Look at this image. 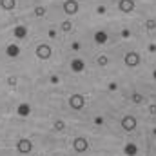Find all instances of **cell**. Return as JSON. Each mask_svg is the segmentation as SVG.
Listing matches in <instances>:
<instances>
[{
	"instance_id": "cell-4",
	"label": "cell",
	"mask_w": 156,
	"mask_h": 156,
	"mask_svg": "<svg viewBox=\"0 0 156 156\" xmlns=\"http://www.w3.org/2000/svg\"><path fill=\"white\" fill-rule=\"evenodd\" d=\"M125 64H127L129 67H136V66L140 64V56H138L134 51H131V53L125 55Z\"/></svg>"
},
{
	"instance_id": "cell-11",
	"label": "cell",
	"mask_w": 156,
	"mask_h": 156,
	"mask_svg": "<svg viewBox=\"0 0 156 156\" xmlns=\"http://www.w3.org/2000/svg\"><path fill=\"white\" fill-rule=\"evenodd\" d=\"M123 153H125V156H136L138 147H136L134 144H127V145H125V149H123Z\"/></svg>"
},
{
	"instance_id": "cell-13",
	"label": "cell",
	"mask_w": 156,
	"mask_h": 156,
	"mask_svg": "<svg viewBox=\"0 0 156 156\" xmlns=\"http://www.w3.org/2000/svg\"><path fill=\"white\" fill-rule=\"evenodd\" d=\"M29 113H31V107L27 104H20L18 105V115L20 116H29Z\"/></svg>"
},
{
	"instance_id": "cell-19",
	"label": "cell",
	"mask_w": 156,
	"mask_h": 156,
	"mask_svg": "<svg viewBox=\"0 0 156 156\" xmlns=\"http://www.w3.org/2000/svg\"><path fill=\"white\" fill-rule=\"evenodd\" d=\"M98 64H100V66H105V64H107V58H105V56H100V58H98Z\"/></svg>"
},
{
	"instance_id": "cell-20",
	"label": "cell",
	"mask_w": 156,
	"mask_h": 156,
	"mask_svg": "<svg viewBox=\"0 0 156 156\" xmlns=\"http://www.w3.org/2000/svg\"><path fill=\"white\" fill-rule=\"evenodd\" d=\"M94 123H96V125H102V123H104V118H102V116H96V118H94Z\"/></svg>"
},
{
	"instance_id": "cell-15",
	"label": "cell",
	"mask_w": 156,
	"mask_h": 156,
	"mask_svg": "<svg viewBox=\"0 0 156 156\" xmlns=\"http://www.w3.org/2000/svg\"><path fill=\"white\" fill-rule=\"evenodd\" d=\"M0 5L4 7V9H7V11H11L16 4H15V0H0Z\"/></svg>"
},
{
	"instance_id": "cell-7",
	"label": "cell",
	"mask_w": 156,
	"mask_h": 156,
	"mask_svg": "<svg viewBox=\"0 0 156 156\" xmlns=\"http://www.w3.org/2000/svg\"><path fill=\"white\" fill-rule=\"evenodd\" d=\"M37 56L42 58V60L49 58V56H51V47H49V45H45V44L38 45V47H37Z\"/></svg>"
},
{
	"instance_id": "cell-6",
	"label": "cell",
	"mask_w": 156,
	"mask_h": 156,
	"mask_svg": "<svg viewBox=\"0 0 156 156\" xmlns=\"http://www.w3.org/2000/svg\"><path fill=\"white\" fill-rule=\"evenodd\" d=\"M64 11H66L67 15L78 13V2L76 0H66V2H64Z\"/></svg>"
},
{
	"instance_id": "cell-5",
	"label": "cell",
	"mask_w": 156,
	"mask_h": 156,
	"mask_svg": "<svg viewBox=\"0 0 156 156\" xmlns=\"http://www.w3.org/2000/svg\"><path fill=\"white\" fill-rule=\"evenodd\" d=\"M122 127H123L125 131H133V129H136V118L134 116H123L122 118Z\"/></svg>"
},
{
	"instance_id": "cell-17",
	"label": "cell",
	"mask_w": 156,
	"mask_h": 156,
	"mask_svg": "<svg viewBox=\"0 0 156 156\" xmlns=\"http://www.w3.org/2000/svg\"><path fill=\"white\" fill-rule=\"evenodd\" d=\"M35 15H37V16H44V15H45V7H44V5H38V7L35 9Z\"/></svg>"
},
{
	"instance_id": "cell-16",
	"label": "cell",
	"mask_w": 156,
	"mask_h": 156,
	"mask_svg": "<svg viewBox=\"0 0 156 156\" xmlns=\"http://www.w3.org/2000/svg\"><path fill=\"white\" fill-rule=\"evenodd\" d=\"M55 129H56V131H64V129H66V123H64L62 120H56V122H55Z\"/></svg>"
},
{
	"instance_id": "cell-9",
	"label": "cell",
	"mask_w": 156,
	"mask_h": 156,
	"mask_svg": "<svg viewBox=\"0 0 156 156\" xmlns=\"http://www.w3.org/2000/svg\"><path fill=\"white\" fill-rule=\"evenodd\" d=\"M71 69H73L75 73H82V71L85 69V64H83V60H80V58H75V60L71 62Z\"/></svg>"
},
{
	"instance_id": "cell-23",
	"label": "cell",
	"mask_w": 156,
	"mask_h": 156,
	"mask_svg": "<svg viewBox=\"0 0 156 156\" xmlns=\"http://www.w3.org/2000/svg\"><path fill=\"white\" fill-rule=\"evenodd\" d=\"M153 78H154V80H156V69H154V73H153Z\"/></svg>"
},
{
	"instance_id": "cell-12",
	"label": "cell",
	"mask_w": 156,
	"mask_h": 156,
	"mask_svg": "<svg viewBox=\"0 0 156 156\" xmlns=\"http://www.w3.org/2000/svg\"><path fill=\"white\" fill-rule=\"evenodd\" d=\"M26 35H27V27L26 26H16L15 27V37L16 38H24Z\"/></svg>"
},
{
	"instance_id": "cell-2",
	"label": "cell",
	"mask_w": 156,
	"mask_h": 156,
	"mask_svg": "<svg viewBox=\"0 0 156 156\" xmlns=\"http://www.w3.org/2000/svg\"><path fill=\"white\" fill-rule=\"evenodd\" d=\"M69 105L73 107V109H83V105H85V100H83V96L82 94H73L71 98H69Z\"/></svg>"
},
{
	"instance_id": "cell-18",
	"label": "cell",
	"mask_w": 156,
	"mask_h": 156,
	"mask_svg": "<svg viewBox=\"0 0 156 156\" xmlns=\"http://www.w3.org/2000/svg\"><path fill=\"white\" fill-rule=\"evenodd\" d=\"M62 31H71V22H69V20H66V22L62 24Z\"/></svg>"
},
{
	"instance_id": "cell-22",
	"label": "cell",
	"mask_w": 156,
	"mask_h": 156,
	"mask_svg": "<svg viewBox=\"0 0 156 156\" xmlns=\"http://www.w3.org/2000/svg\"><path fill=\"white\" fill-rule=\"evenodd\" d=\"M149 111H151V113L154 115V113H156V105H151V107H149Z\"/></svg>"
},
{
	"instance_id": "cell-14",
	"label": "cell",
	"mask_w": 156,
	"mask_h": 156,
	"mask_svg": "<svg viewBox=\"0 0 156 156\" xmlns=\"http://www.w3.org/2000/svg\"><path fill=\"white\" fill-rule=\"evenodd\" d=\"M94 42H96V44H100V45H102V44H105V42H107V33L98 31V33L94 35Z\"/></svg>"
},
{
	"instance_id": "cell-21",
	"label": "cell",
	"mask_w": 156,
	"mask_h": 156,
	"mask_svg": "<svg viewBox=\"0 0 156 156\" xmlns=\"http://www.w3.org/2000/svg\"><path fill=\"white\" fill-rule=\"evenodd\" d=\"M133 102H142V94H133Z\"/></svg>"
},
{
	"instance_id": "cell-1",
	"label": "cell",
	"mask_w": 156,
	"mask_h": 156,
	"mask_svg": "<svg viewBox=\"0 0 156 156\" xmlns=\"http://www.w3.org/2000/svg\"><path fill=\"white\" fill-rule=\"evenodd\" d=\"M16 149H18V153H22V154H27V153H31V151H33V144H31V140H27V138H22V140H18V144H16Z\"/></svg>"
},
{
	"instance_id": "cell-8",
	"label": "cell",
	"mask_w": 156,
	"mask_h": 156,
	"mask_svg": "<svg viewBox=\"0 0 156 156\" xmlns=\"http://www.w3.org/2000/svg\"><path fill=\"white\" fill-rule=\"evenodd\" d=\"M118 7H120L123 13H131V11L134 9V2H133V0H120Z\"/></svg>"
},
{
	"instance_id": "cell-3",
	"label": "cell",
	"mask_w": 156,
	"mask_h": 156,
	"mask_svg": "<svg viewBox=\"0 0 156 156\" xmlns=\"http://www.w3.org/2000/svg\"><path fill=\"white\" fill-rule=\"evenodd\" d=\"M73 147H75V151H78V153H85L87 147H89V144H87V140L83 136H78V138H75V142H73Z\"/></svg>"
},
{
	"instance_id": "cell-10",
	"label": "cell",
	"mask_w": 156,
	"mask_h": 156,
	"mask_svg": "<svg viewBox=\"0 0 156 156\" xmlns=\"http://www.w3.org/2000/svg\"><path fill=\"white\" fill-rule=\"evenodd\" d=\"M5 53H7V56H11V58H15V56H18V55H20V47H18L16 44H11V45H7V49H5Z\"/></svg>"
}]
</instances>
